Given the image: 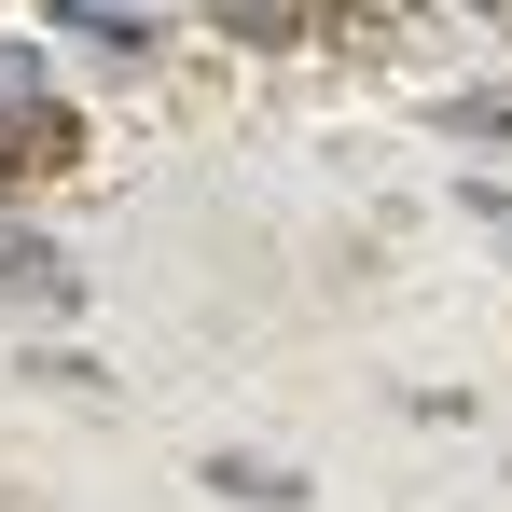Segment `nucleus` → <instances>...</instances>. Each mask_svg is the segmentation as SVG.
<instances>
[{"instance_id":"5","label":"nucleus","mask_w":512,"mask_h":512,"mask_svg":"<svg viewBox=\"0 0 512 512\" xmlns=\"http://www.w3.org/2000/svg\"><path fill=\"white\" fill-rule=\"evenodd\" d=\"M56 14H70L84 42H125V56H153V14H139V0H56Z\"/></svg>"},{"instance_id":"2","label":"nucleus","mask_w":512,"mask_h":512,"mask_svg":"<svg viewBox=\"0 0 512 512\" xmlns=\"http://www.w3.org/2000/svg\"><path fill=\"white\" fill-rule=\"evenodd\" d=\"M0 305H28V319H56V305H84V277L56 236H28V222H0Z\"/></svg>"},{"instance_id":"4","label":"nucleus","mask_w":512,"mask_h":512,"mask_svg":"<svg viewBox=\"0 0 512 512\" xmlns=\"http://www.w3.org/2000/svg\"><path fill=\"white\" fill-rule=\"evenodd\" d=\"M208 499H250V512H291V499H305V471H291V457H236V443H222V457H208Z\"/></svg>"},{"instance_id":"3","label":"nucleus","mask_w":512,"mask_h":512,"mask_svg":"<svg viewBox=\"0 0 512 512\" xmlns=\"http://www.w3.org/2000/svg\"><path fill=\"white\" fill-rule=\"evenodd\" d=\"M208 28H236V42H319V28H360V0H208Z\"/></svg>"},{"instance_id":"1","label":"nucleus","mask_w":512,"mask_h":512,"mask_svg":"<svg viewBox=\"0 0 512 512\" xmlns=\"http://www.w3.org/2000/svg\"><path fill=\"white\" fill-rule=\"evenodd\" d=\"M70 153H84V125H70L56 84H42V42H0V194L56 180Z\"/></svg>"}]
</instances>
